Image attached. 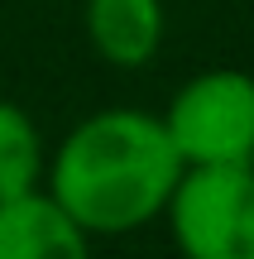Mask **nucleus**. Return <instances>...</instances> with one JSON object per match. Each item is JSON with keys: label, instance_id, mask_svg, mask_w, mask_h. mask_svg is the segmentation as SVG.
Masks as SVG:
<instances>
[{"label": "nucleus", "instance_id": "obj_1", "mask_svg": "<svg viewBox=\"0 0 254 259\" xmlns=\"http://www.w3.org/2000/svg\"><path fill=\"white\" fill-rule=\"evenodd\" d=\"M182 168L163 115L115 106L67 130L43 168V192L86 235H125L163 216Z\"/></svg>", "mask_w": 254, "mask_h": 259}, {"label": "nucleus", "instance_id": "obj_3", "mask_svg": "<svg viewBox=\"0 0 254 259\" xmlns=\"http://www.w3.org/2000/svg\"><path fill=\"white\" fill-rule=\"evenodd\" d=\"M163 216L182 259H254V163L182 168Z\"/></svg>", "mask_w": 254, "mask_h": 259}, {"label": "nucleus", "instance_id": "obj_4", "mask_svg": "<svg viewBox=\"0 0 254 259\" xmlns=\"http://www.w3.org/2000/svg\"><path fill=\"white\" fill-rule=\"evenodd\" d=\"M0 259H91V235L34 187L0 202Z\"/></svg>", "mask_w": 254, "mask_h": 259}, {"label": "nucleus", "instance_id": "obj_6", "mask_svg": "<svg viewBox=\"0 0 254 259\" xmlns=\"http://www.w3.org/2000/svg\"><path fill=\"white\" fill-rule=\"evenodd\" d=\"M43 168H48V158H43L38 125L29 120L24 106L0 96V202L43 187Z\"/></svg>", "mask_w": 254, "mask_h": 259}, {"label": "nucleus", "instance_id": "obj_2", "mask_svg": "<svg viewBox=\"0 0 254 259\" xmlns=\"http://www.w3.org/2000/svg\"><path fill=\"white\" fill-rule=\"evenodd\" d=\"M163 130L187 168L254 163V77L240 67L197 72L168 101Z\"/></svg>", "mask_w": 254, "mask_h": 259}, {"label": "nucleus", "instance_id": "obj_5", "mask_svg": "<svg viewBox=\"0 0 254 259\" xmlns=\"http://www.w3.org/2000/svg\"><path fill=\"white\" fill-rule=\"evenodd\" d=\"M86 38L111 67H144L163 44V0H86Z\"/></svg>", "mask_w": 254, "mask_h": 259}]
</instances>
